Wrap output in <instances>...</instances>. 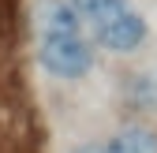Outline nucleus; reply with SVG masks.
<instances>
[{
  "label": "nucleus",
  "instance_id": "1",
  "mask_svg": "<svg viewBox=\"0 0 157 153\" xmlns=\"http://www.w3.org/2000/svg\"><path fill=\"white\" fill-rule=\"evenodd\" d=\"M37 60L52 79L75 82L90 75L94 67V41L86 37V26H67V30H45L37 34Z\"/></svg>",
  "mask_w": 157,
  "mask_h": 153
},
{
  "label": "nucleus",
  "instance_id": "2",
  "mask_svg": "<svg viewBox=\"0 0 157 153\" xmlns=\"http://www.w3.org/2000/svg\"><path fill=\"white\" fill-rule=\"evenodd\" d=\"M90 37H94L101 49L116 52V56H131V52H139V49L146 45L150 26H146L142 11L131 4L127 11H120L116 19H109V23H101V26H94V30H90Z\"/></svg>",
  "mask_w": 157,
  "mask_h": 153
},
{
  "label": "nucleus",
  "instance_id": "4",
  "mask_svg": "<svg viewBox=\"0 0 157 153\" xmlns=\"http://www.w3.org/2000/svg\"><path fill=\"white\" fill-rule=\"evenodd\" d=\"M67 4H71L78 15H82L86 30H94V26L109 23V19H116L120 11H127V8H131V0H67Z\"/></svg>",
  "mask_w": 157,
  "mask_h": 153
},
{
  "label": "nucleus",
  "instance_id": "3",
  "mask_svg": "<svg viewBox=\"0 0 157 153\" xmlns=\"http://www.w3.org/2000/svg\"><path fill=\"white\" fill-rule=\"evenodd\" d=\"M109 153H157V131L142 123H127L105 142Z\"/></svg>",
  "mask_w": 157,
  "mask_h": 153
},
{
  "label": "nucleus",
  "instance_id": "5",
  "mask_svg": "<svg viewBox=\"0 0 157 153\" xmlns=\"http://www.w3.org/2000/svg\"><path fill=\"white\" fill-rule=\"evenodd\" d=\"M131 101L146 112H157V67H146L131 79Z\"/></svg>",
  "mask_w": 157,
  "mask_h": 153
},
{
  "label": "nucleus",
  "instance_id": "6",
  "mask_svg": "<svg viewBox=\"0 0 157 153\" xmlns=\"http://www.w3.org/2000/svg\"><path fill=\"white\" fill-rule=\"evenodd\" d=\"M71 153H109L101 142H90V146H78V149H71Z\"/></svg>",
  "mask_w": 157,
  "mask_h": 153
}]
</instances>
